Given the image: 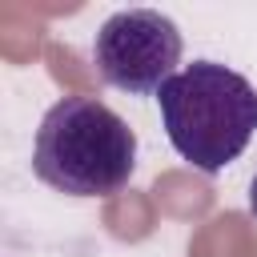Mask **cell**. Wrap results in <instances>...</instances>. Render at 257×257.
<instances>
[{
  "label": "cell",
  "instance_id": "cell-1",
  "mask_svg": "<svg viewBox=\"0 0 257 257\" xmlns=\"http://www.w3.org/2000/svg\"><path fill=\"white\" fill-rule=\"evenodd\" d=\"M137 133L96 96H60L36 128L32 173L64 197H112L133 181Z\"/></svg>",
  "mask_w": 257,
  "mask_h": 257
},
{
  "label": "cell",
  "instance_id": "cell-2",
  "mask_svg": "<svg viewBox=\"0 0 257 257\" xmlns=\"http://www.w3.org/2000/svg\"><path fill=\"white\" fill-rule=\"evenodd\" d=\"M157 104L169 145L201 173L233 165L257 133V88L217 60L185 64L161 84Z\"/></svg>",
  "mask_w": 257,
  "mask_h": 257
},
{
  "label": "cell",
  "instance_id": "cell-3",
  "mask_svg": "<svg viewBox=\"0 0 257 257\" xmlns=\"http://www.w3.org/2000/svg\"><path fill=\"white\" fill-rule=\"evenodd\" d=\"M181 28L157 8L112 12L92 36V64L100 80L128 96L161 92V84L181 72Z\"/></svg>",
  "mask_w": 257,
  "mask_h": 257
},
{
  "label": "cell",
  "instance_id": "cell-4",
  "mask_svg": "<svg viewBox=\"0 0 257 257\" xmlns=\"http://www.w3.org/2000/svg\"><path fill=\"white\" fill-rule=\"evenodd\" d=\"M249 213L257 217V173H253V181H249Z\"/></svg>",
  "mask_w": 257,
  "mask_h": 257
}]
</instances>
